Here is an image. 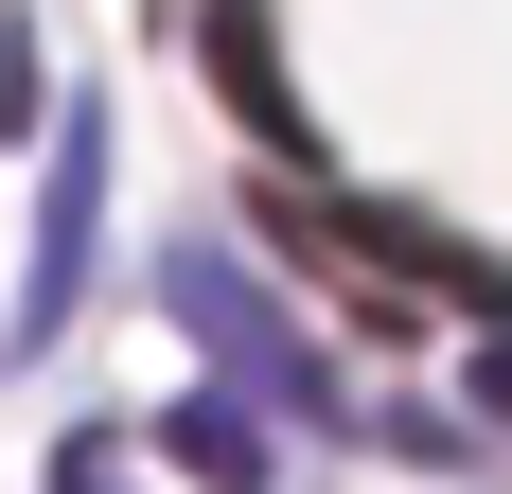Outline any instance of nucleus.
<instances>
[{
    "label": "nucleus",
    "mask_w": 512,
    "mask_h": 494,
    "mask_svg": "<svg viewBox=\"0 0 512 494\" xmlns=\"http://www.w3.org/2000/svg\"><path fill=\"white\" fill-rule=\"evenodd\" d=\"M477 424H512V336H477Z\"/></svg>",
    "instance_id": "423d86ee"
},
{
    "label": "nucleus",
    "mask_w": 512,
    "mask_h": 494,
    "mask_svg": "<svg viewBox=\"0 0 512 494\" xmlns=\"http://www.w3.org/2000/svg\"><path fill=\"white\" fill-rule=\"evenodd\" d=\"M89 247H106V89H71V124H53V177H36V283H18V318H0V353H18V371L71 336V300H89Z\"/></svg>",
    "instance_id": "f03ea898"
},
{
    "label": "nucleus",
    "mask_w": 512,
    "mask_h": 494,
    "mask_svg": "<svg viewBox=\"0 0 512 494\" xmlns=\"http://www.w3.org/2000/svg\"><path fill=\"white\" fill-rule=\"evenodd\" d=\"M195 71L230 89V124H248L265 159H301V89H283V53H265V0H195Z\"/></svg>",
    "instance_id": "7ed1b4c3"
},
{
    "label": "nucleus",
    "mask_w": 512,
    "mask_h": 494,
    "mask_svg": "<svg viewBox=\"0 0 512 494\" xmlns=\"http://www.w3.org/2000/svg\"><path fill=\"white\" fill-rule=\"evenodd\" d=\"M53 494H124V442H106V424H71V442H53Z\"/></svg>",
    "instance_id": "39448f33"
},
{
    "label": "nucleus",
    "mask_w": 512,
    "mask_h": 494,
    "mask_svg": "<svg viewBox=\"0 0 512 494\" xmlns=\"http://www.w3.org/2000/svg\"><path fill=\"white\" fill-rule=\"evenodd\" d=\"M159 459H177L195 494H265V477H283V442H265V406H248V389H195V406H159Z\"/></svg>",
    "instance_id": "20e7f679"
},
{
    "label": "nucleus",
    "mask_w": 512,
    "mask_h": 494,
    "mask_svg": "<svg viewBox=\"0 0 512 494\" xmlns=\"http://www.w3.org/2000/svg\"><path fill=\"white\" fill-rule=\"evenodd\" d=\"M159 300H177V336H195V371H212V389H248L265 424L336 442V371H318V336L283 318V300H265V265H248V247L177 230V247H159Z\"/></svg>",
    "instance_id": "f257e3e1"
}]
</instances>
